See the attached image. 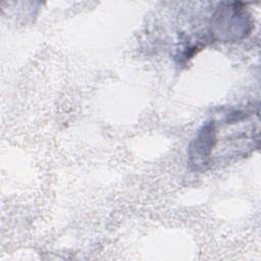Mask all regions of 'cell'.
Here are the masks:
<instances>
[{"label": "cell", "mask_w": 261, "mask_h": 261, "mask_svg": "<svg viewBox=\"0 0 261 261\" xmlns=\"http://www.w3.org/2000/svg\"><path fill=\"white\" fill-rule=\"evenodd\" d=\"M254 29V19L246 3L221 2L209 23L212 40L222 43L239 42L246 39Z\"/></svg>", "instance_id": "cell-1"}, {"label": "cell", "mask_w": 261, "mask_h": 261, "mask_svg": "<svg viewBox=\"0 0 261 261\" xmlns=\"http://www.w3.org/2000/svg\"><path fill=\"white\" fill-rule=\"evenodd\" d=\"M217 145V129L215 120L206 121L192 140L188 155L193 171L205 172L213 164V155Z\"/></svg>", "instance_id": "cell-2"}]
</instances>
